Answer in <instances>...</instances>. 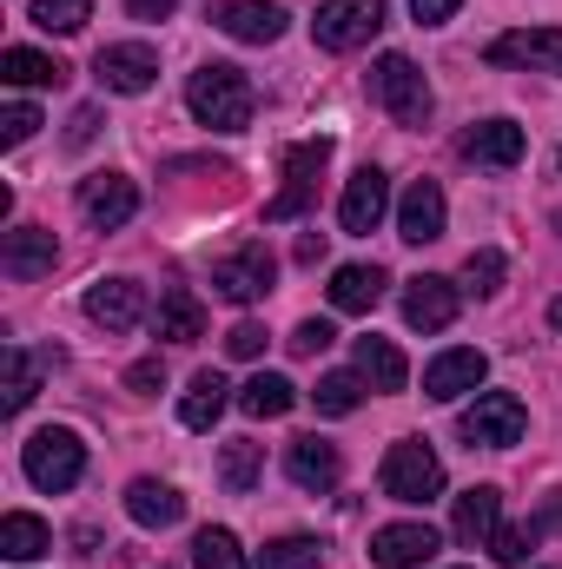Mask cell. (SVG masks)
Here are the masks:
<instances>
[{
	"instance_id": "31",
	"label": "cell",
	"mask_w": 562,
	"mask_h": 569,
	"mask_svg": "<svg viewBox=\"0 0 562 569\" xmlns=\"http://www.w3.org/2000/svg\"><path fill=\"white\" fill-rule=\"evenodd\" d=\"M259 470H265V443L232 437V443H225V457H219V483H225L232 497H245V490L259 483Z\"/></svg>"
},
{
	"instance_id": "32",
	"label": "cell",
	"mask_w": 562,
	"mask_h": 569,
	"mask_svg": "<svg viewBox=\"0 0 562 569\" xmlns=\"http://www.w3.org/2000/svg\"><path fill=\"white\" fill-rule=\"evenodd\" d=\"M33 391H40V365H33V351H27V345H7V398H0V405H7V418H13V411H27V405H33Z\"/></svg>"
},
{
	"instance_id": "46",
	"label": "cell",
	"mask_w": 562,
	"mask_h": 569,
	"mask_svg": "<svg viewBox=\"0 0 562 569\" xmlns=\"http://www.w3.org/2000/svg\"><path fill=\"white\" fill-rule=\"evenodd\" d=\"M172 7H179V0H127V13H133V20H165Z\"/></svg>"
},
{
	"instance_id": "30",
	"label": "cell",
	"mask_w": 562,
	"mask_h": 569,
	"mask_svg": "<svg viewBox=\"0 0 562 569\" xmlns=\"http://www.w3.org/2000/svg\"><path fill=\"white\" fill-rule=\"evenodd\" d=\"M291 405H298V385L279 378V371H259V378L239 391V411H245V418H284Z\"/></svg>"
},
{
	"instance_id": "45",
	"label": "cell",
	"mask_w": 562,
	"mask_h": 569,
	"mask_svg": "<svg viewBox=\"0 0 562 569\" xmlns=\"http://www.w3.org/2000/svg\"><path fill=\"white\" fill-rule=\"evenodd\" d=\"M550 530H562V490H550V503L536 510V537H550Z\"/></svg>"
},
{
	"instance_id": "16",
	"label": "cell",
	"mask_w": 562,
	"mask_h": 569,
	"mask_svg": "<svg viewBox=\"0 0 562 569\" xmlns=\"http://www.w3.org/2000/svg\"><path fill=\"white\" fill-rule=\"evenodd\" d=\"M284 470H291V483H298V490L324 497V490H338L344 457H338V443H324V437H298V443L284 450Z\"/></svg>"
},
{
	"instance_id": "41",
	"label": "cell",
	"mask_w": 562,
	"mask_h": 569,
	"mask_svg": "<svg viewBox=\"0 0 562 569\" xmlns=\"http://www.w3.org/2000/svg\"><path fill=\"white\" fill-rule=\"evenodd\" d=\"M225 351H232V358H259V351H265V325H252V318L232 325V331H225Z\"/></svg>"
},
{
	"instance_id": "12",
	"label": "cell",
	"mask_w": 562,
	"mask_h": 569,
	"mask_svg": "<svg viewBox=\"0 0 562 569\" xmlns=\"http://www.w3.org/2000/svg\"><path fill=\"white\" fill-rule=\"evenodd\" d=\"M80 212H87L100 232H113V226H127V219L140 212V186H133L127 172H93V179L80 186Z\"/></svg>"
},
{
	"instance_id": "29",
	"label": "cell",
	"mask_w": 562,
	"mask_h": 569,
	"mask_svg": "<svg viewBox=\"0 0 562 569\" xmlns=\"http://www.w3.org/2000/svg\"><path fill=\"white\" fill-rule=\"evenodd\" d=\"M384 298V272L378 266H338L331 272V305L338 311H371Z\"/></svg>"
},
{
	"instance_id": "18",
	"label": "cell",
	"mask_w": 562,
	"mask_h": 569,
	"mask_svg": "<svg viewBox=\"0 0 562 569\" xmlns=\"http://www.w3.org/2000/svg\"><path fill=\"white\" fill-rule=\"evenodd\" d=\"M436 530L430 523H384L378 537H371V557H378V569H418L436 557Z\"/></svg>"
},
{
	"instance_id": "9",
	"label": "cell",
	"mask_w": 562,
	"mask_h": 569,
	"mask_svg": "<svg viewBox=\"0 0 562 569\" xmlns=\"http://www.w3.org/2000/svg\"><path fill=\"white\" fill-rule=\"evenodd\" d=\"M384 212H391V179L378 172V166H358L351 179H344V199H338V226L344 232H378L384 226Z\"/></svg>"
},
{
	"instance_id": "20",
	"label": "cell",
	"mask_w": 562,
	"mask_h": 569,
	"mask_svg": "<svg viewBox=\"0 0 562 569\" xmlns=\"http://www.w3.org/2000/svg\"><path fill=\"white\" fill-rule=\"evenodd\" d=\"M87 318L93 325H107V331H133L145 318V291L133 279H100L87 291Z\"/></svg>"
},
{
	"instance_id": "37",
	"label": "cell",
	"mask_w": 562,
	"mask_h": 569,
	"mask_svg": "<svg viewBox=\"0 0 562 569\" xmlns=\"http://www.w3.org/2000/svg\"><path fill=\"white\" fill-rule=\"evenodd\" d=\"M463 291L470 298H496L503 291V252H470L463 259Z\"/></svg>"
},
{
	"instance_id": "40",
	"label": "cell",
	"mask_w": 562,
	"mask_h": 569,
	"mask_svg": "<svg viewBox=\"0 0 562 569\" xmlns=\"http://www.w3.org/2000/svg\"><path fill=\"white\" fill-rule=\"evenodd\" d=\"M331 338H338V331H331L324 318H304V325H298V331H291L284 345H291V358H318V351H324Z\"/></svg>"
},
{
	"instance_id": "4",
	"label": "cell",
	"mask_w": 562,
	"mask_h": 569,
	"mask_svg": "<svg viewBox=\"0 0 562 569\" xmlns=\"http://www.w3.org/2000/svg\"><path fill=\"white\" fill-rule=\"evenodd\" d=\"M378 477H384V497L391 503H430L443 490V463H436V450L423 437H398L384 450V470Z\"/></svg>"
},
{
	"instance_id": "39",
	"label": "cell",
	"mask_w": 562,
	"mask_h": 569,
	"mask_svg": "<svg viewBox=\"0 0 562 569\" xmlns=\"http://www.w3.org/2000/svg\"><path fill=\"white\" fill-rule=\"evenodd\" d=\"M33 133H40V113H33L27 100H13V107L0 113V140H7V146H27Z\"/></svg>"
},
{
	"instance_id": "6",
	"label": "cell",
	"mask_w": 562,
	"mask_h": 569,
	"mask_svg": "<svg viewBox=\"0 0 562 569\" xmlns=\"http://www.w3.org/2000/svg\"><path fill=\"white\" fill-rule=\"evenodd\" d=\"M378 27H384V0H324L318 20H311V40H318L324 53H351V47H364Z\"/></svg>"
},
{
	"instance_id": "2",
	"label": "cell",
	"mask_w": 562,
	"mask_h": 569,
	"mask_svg": "<svg viewBox=\"0 0 562 569\" xmlns=\"http://www.w3.org/2000/svg\"><path fill=\"white\" fill-rule=\"evenodd\" d=\"M20 470H27L33 490H53L60 497V490H73L87 477V443L73 430H33L27 450H20Z\"/></svg>"
},
{
	"instance_id": "14",
	"label": "cell",
	"mask_w": 562,
	"mask_h": 569,
	"mask_svg": "<svg viewBox=\"0 0 562 569\" xmlns=\"http://www.w3.org/2000/svg\"><path fill=\"white\" fill-rule=\"evenodd\" d=\"M53 259H60V246H53V232L47 226H20V232H7L0 239V272L13 284H33L53 272Z\"/></svg>"
},
{
	"instance_id": "28",
	"label": "cell",
	"mask_w": 562,
	"mask_h": 569,
	"mask_svg": "<svg viewBox=\"0 0 562 569\" xmlns=\"http://www.w3.org/2000/svg\"><path fill=\"white\" fill-rule=\"evenodd\" d=\"M0 80H7V87H60V80H67V67H60L53 53L7 47V53H0Z\"/></svg>"
},
{
	"instance_id": "42",
	"label": "cell",
	"mask_w": 562,
	"mask_h": 569,
	"mask_svg": "<svg viewBox=\"0 0 562 569\" xmlns=\"http://www.w3.org/2000/svg\"><path fill=\"white\" fill-rule=\"evenodd\" d=\"M159 385H165V365H159V358H140V365L127 371V391H133V398H152Z\"/></svg>"
},
{
	"instance_id": "47",
	"label": "cell",
	"mask_w": 562,
	"mask_h": 569,
	"mask_svg": "<svg viewBox=\"0 0 562 569\" xmlns=\"http://www.w3.org/2000/svg\"><path fill=\"white\" fill-rule=\"evenodd\" d=\"M318 252H324V232H304V239H298V259H304V266H311V259H318Z\"/></svg>"
},
{
	"instance_id": "10",
	"label": "cell",
	"mask_w": 562,
	"mask_h": 569,
	"mask_svg": "<svg viewBox=\"0 0 562 569\" xmlns=\"http://www.w3.org/2000/svg\"><path fill=\"white\" fill-rule=\"evenodd\" d=\"M93 80H100L107 93H145V87L159 80V53H152L145 40L100 47V53H93Z\"/></svg>"
},
{
	"instance_id": "34",
	"label": "cell",
	"mask_w": 562,
	"mask_h": 569,
	"mask_svg": "<svg viewBox=\"0 0 562 569\" xmlns=\"http://www.w3.org/2000/svg\"><path fill=\"white\" fill-rule=\"evenodd\" d=\"M324 563V543L318 537H272L259 550V569H318Z\"/></svg>"
},
{
	"instance_id": "24",
	"label": "cell",
	"mask_w": 562,
	"mask_h": 569,
	"mask_svg": "<svg viewBox=\"0 0 562 569\" xmlns=\"http://www.w3.org/2000/svg\"><path fill=\"white\" fill-rule=\"evenodd\" d=\"M127 517H133L140 530H172V523L185 517V497H179L172 483H159V477H140V483L127 490Z\"/></svg>"
},
{
	"instance_id": "35",
	"label": "cell",
	"mask_w": 562,
	"mask_h": 569,
	"mask_svg": "<svg viewBox=\"0 0 562 569\" xmlns=\"http://www.w3.org/2000/svg\"><path fill=\"white\" fill-rule=\"evenodd\" d=\"M192 569H245L239 537H232V530H199V543H192Z\"/></svg>"
},
{
	"instance_id": "19",
	"label": "cell",
	"mask_w": 562,
	"mask_h": 569,
	"mask_svg": "<svg viewBox=\"0 0 562 569\" xmlns=\"http://www.w3.org/2000/svg\"><path fill=\"white\" fill-rule=\"evenodd\" d=\"M450 318H456V284L450 279H411L404 284V325L411 331H450Z\"/></svg>"
},
{
	"instance_id": "21",
	"label": "cell",
	"mask_w": 562,
	"mask_h": 569,
	"mask_svg": "<svg viewBox=\"0 0 562 569\" xmlns=\"http://www.w3.org/2000/svg\"><path fill=\"white\" fill-rule=\"evenodd\" d=\"M398 239H411V246L443 239V186H436V179H418V186L398 199Z\"/></svg>"
},
{
	"instance_id": "17",
	"label": "cell",
	"mask_w": 562,
	"mask_h": 569,
	"mask_svg": "<svg viewBox=\"0 0 562 569\" xmlns=\"http://www.w3.org/2000/svg\"><path fill=\"white\" fill-rule=\"evenodd\" d=\"M523 127H516V120H483V127H470V133H463V146H456V152H463V159H470V166H490V172H510V166H516V159H523Z\"/></svg>"
},
{
	"instance_id": "1",
	"label": "cell",
	"mask_w": 562,
	"mask_h": 569,
	"mask_svg": "<svg viewBox=\"0 0 562 569\" xmlns=\"http://www.w3.org/2000/svg\"><path fill=\"white\" fill-rule=\"evenodd\" d=\"M185 107H192V120H199V127H212V133H245V127H252L259 93H252V80H245L239 67L212 60V67H199V73L185 80Z\"/></svg>"
},
{
	"instance_id": "13",
	"label": "cell",
	"mask_w": 562,
	"mask_h": 569,
	"mask_svg": "<svg viewBox=\"0 0 562 569\" xmlns=\"http://www.w3.org/2000/svg\"><path fill=\"white\" fill-rule=\"evenodd\" d=\"M496 67H536V73H562V27H516L503 40H490Z\"/></svg>"
},
{
	"instance_id": "27",
	"label": "cell",
	"mask_w": 562,
	"mask_h": 569,
	"mask_svg": "<svg viewBox=\"0 0 562 569\" xmlns=\"http://www.w3.org/2000/svg\"><path fill=\"white\" fill-rule=\"evenodd\" d=\"M53 550V530L40 523V517H27V510H7L0 517V557L7 563H33V557H47Z\"/></svg>"
},
{
	"instance_id": "11",
	"label": "cell",
	"mask_w": 562,
	"mask_h": 569,
	"mask_svg": "<svg viewBox=\"0 0 562 569\" xmlns=\"http://www.w3.org/2000/svg\"><path fill=\"white\" fill-rule=\"evenodd\" d=\"M212 27L232 33V40H245V47H272L284 33V7L279 0H219L212 7Z\"/></svg>"
},
{
	"instance_id": "23",
	"label": "cell",
	"mask_w": 562,
	"mask_h": 569,
	"mask_svg": "<svg viewBox=\"0 0 562 569\" xmlns=\"http://www.w3.org/2000/svg\"><path fill=\"white\" fill-rule=\"evenodd\" d=\"M496 510H503V497H496L490 483H476V490H463V497H456V510H450V537H456L463 550H476V543H490V537H496Z\"/></svg>"
},
{
	"instance_id": "33",
	"label": "cell",
	"mask_w": 562,
	"mask_h": 569,
	"mask_svg": "<svg viewBox=\"0 0 562 569\" xmlns=\"http://www.w3.org/2000/svg\"><path fill=\"white\" fill-rule=\"evenodd\" d=\"M311 405H318L324 418H351V411L364 405V378H358V371H331V378H318Z\"/></svg>"
},
{
	"instance_id": "7",
	"label": "cell",
	"mask_w": 562,
	"mask_h": 569,
	"mask_svg": "<svg viewBox=\"0 0 562 569\" xmlns=\"http://www.w3.org/2000/svg\"><path fill=\"white\" fill-rule=\"evenodd\" d=\"M523 425H530V411H523V398H510V391H483L470 411H463V437L470 443H483V450H510V443H523Z\"/></svg>"
},
{
	"instance_id": "25",
	"label": "cell",
	"mask_w": 562,
	"mask_h": 569,
	"mask_svg": "<svg viewBox=\"0 0 562 569\" xmlns=\"http://www.w3.org/2000/svg\"><path fill=\"white\" fill-rule=\"evenodd\" d=\"M225 405H232V385H225L219 371H199L192 391L179 398V425L185 430H212L219 418H225Z\"/></svg>"
},
{
	"instance_id": "15",
	"label": "cell",
	"mask_w": 562,
	"mask_h": 569,
	"mask_svg": "<svg viewBox=\"0 0 562 569\" xmlns=\"http://www.w3.org/2000/svg\"><path fill=\"white\" fill-rule=\"evenodd\" d=\"M483 371H490V358H483V351H470V345H456V351L430 358V371H423V398L450 405V398L476 391V385H483Z\"/></svg>"
},
{
	"instance_id": "44",
	"label": "cell",
	"mask_w": 562,
	"mask_h": 569,
	"mask_svg": "<svg viewBox=\"0 0 562 569\" xmlns=\"http://www.w3.org/2000/svg\"><path fill=\"white\" fill-rule=\"evenodd\" d=\"M463 0H411V13H418V27H443L450 13H456Z\"/></svg>"
},
{
	"instance_id": "36",
	"label": "cell",
	"mask_w": 562,
	"mask_h": 569,
	"mask_svg": "<svg viewBox=\"0 0 562 569\" xmlns=\"http://www.w3.org/2000/svg\"><path fill=\"white\" fill-rule=\"evenodd\" d=\"M93 20V0H33V27L47 33H80Z\"/></svg>"
},
{
	"instance_id": "8",
	"label": "cell",
	"mask_w": 562,
	"mask_h": 569,
	"mask_svg": "<svg viewBox=\"0 0 562 569\" xmlns=\"http://www.w3.org/2000/svg\"><path fill=\"white\" fill-rule=\"evenodd\" d=\"M272 279H279V259H272L259 239L212 266V291H219V298H232V305H259V298L272 291Z\"/></svg>"
},
{
	"instance_id": "43",
	"label": "cell",
	"mask_w": 562,
	"mask_h": 569,
	"mask_svg": "<svg viewBox=\"0 0 562 569\" xmlns=\"http://www.w3.org/2000/svg\"><path fill=\"white\" fill-rule=\"evenodd\" d=\"M93 133H100V107H80V113L67 120V146H87Z\"/></svg>"
},
{
	"instance_id": "26",
	"label": "cell",
	"mask_w": 562,
	"mask_h": 569,
	"mask_svg": "<svg viewBox=\"0 0 562 569\" xmlns=\"http://www.w3.org/2000/svg\"><path fill=\"white\" fill-rule=\"evenodd\" d=\"M358 378L378 385V391H404L411 365H404V351H398L391 338H358Z\"/></svg>"
},
{
	"instance_id": "5",
	"label": "cell",
	"mask_w": 562,
	"mask_h": 569,
	"mask_svg": "<svg viewBox=\"0 0 562 569\" xmlns=\"http://www.w3.org/2000/svg\"><path fill=\"white\" fill-rule=\"evenodd\" d=\"M324 166H331V140H304V146H291V152H284V186L272 192V206H265V219H272V226H284V219H304V212H311Z\"/></svg>"
},
{
	"instance_id": "48",
	"label": "cell",
	"mask_w": 562,
	"mask_h": 569,
	"mask_svg": "<svg viewBox=\"0 0 562 569\" xmlns=\"http://www.w3.org/2000/svg\"><path fill=\"white\" fill-rule=\"evenodd\" d=\"M550 325H562V298H556V305H550Z\"/></svg>"
},
{
	"instance_id": "22",
	"label": "cell",
	"mask_w": 562,
	"mask_h": 569,
	"mask_svg": "<svg viewBox=\"0 0 562 569\" xmlns=\"http://www.w3.org/2000/svg\"><path fill=\"white\" fill-rule=\"evenodd\" d=\"M152 331L172 338V345L205 338V305H199V291H192V284H165V298H159V311H152Z\"/></svg>"
},
{
	"instance_id": "3",
	"label": "cell",
	"mask_w": 562,
	"mask_h": 569,
	"mask_svg": "<svg viewBox=\"0 0 562 569\" xmlns=\"http://www.w3.org/2000/svg\"><path fill=\"white\" fill-rule=\"evenodd\" d=\"M371 93H378V107L398 120V127H430V80L418 73V60H404V53H384L378 67H371Z\"/></svg>"
},
{
	"instance_id": "38",
	"label": "cell",
	"mask_w": 562,
	"mask_h": 569,
	"mask_svg": "<svg viewBox=\"0 0 562 569\" xmlns=\"http://www.w3.org/2000/svg\"><path fill=\"white\" fill-rule=\"evenodd\" d=\"M530 550H536V523H503V530L490 537V557H496V563H510V569L523 563Z\"/></svg>"
}]
</instances>
